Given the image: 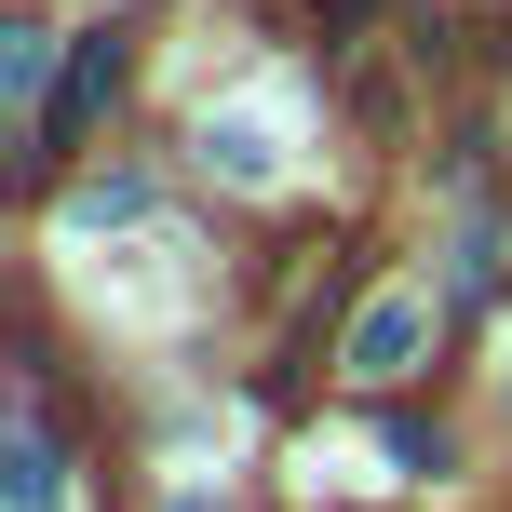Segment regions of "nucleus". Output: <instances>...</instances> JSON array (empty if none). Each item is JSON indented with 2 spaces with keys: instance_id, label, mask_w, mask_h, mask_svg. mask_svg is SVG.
Instances as JSON below:
<instances>
[{
  "instance_id": "nucleus-1",
  "label": "nucleus",
  "mask_w": 512,
  "mask_h": 512,
  "mask_svg": "<svg viewBox=\"0 0 512 512\" xmlns=\"http://www.w3.org/2000/svg\"><path fill=\"white\" fill-rule=\"evenodd\" d=\"M108 95H122V27H95V41L68 54V81H54V108L27 122V162H68V149H81V122H95Z\"/></svg>"
},
{
  "instance_id": "nucleus-2",
  "label": "nucleus",
  "mask_w": 512,
  "mask_h": 512,
  "mask_svg": "<svg viewBox=\"0 0 512 512\" xmlns=\"http://www.w3.org/2000/svg\"><path fill=\"white\" fill-rule=\"evenodd\" d=\"M418 351H432V297L405 283V297H378V310L351 324V351H337V364H351L364 391H391V378H418Z\"/></svg>"
},
{
  "instance_id": "nucleus-4",
  "label": "nucleus",
  "mask_w": 512,
  "mask_h": 512,
  "mask_svg": "<svg viewBox=\"0 0 512 512\" xmlns=\"http://www.w3.org/2000/svg\"><path fill=\"white\" fill-rule=\"evenodd\" d=\"M41 68H54V41H41V27H0V95H14L27 122L54 108V95H41Z\"/></svg>"
},
{
  "instance_id": "nucleus-6",
  "label": "nucleus",
  "mask_w": 512,
  "mask_h": 512,
  "mask_svg": "<svg viewBox=\"0 0 512 512\" xmlns=\"http://www.w3.org/2000/svg\"><path fill=\"white\" fill-rule=\"evenodd\" d=\"M176 512H216V499H176Z\"/></svg>"
},
{
  "instance_id": "nucleus-5",
  "label": "nucleus",
  "mask_w": 512,
  "mask_h": 512,
  "mask_svg": "<svg viewBox=\"0 0 512 512\" xmlns=\"http://www.w3.org/2000/svg\"><path fill=\"white\" fill-rule=\"evenodd\" d=\"M203 162H216V176H270V135H256V122H203Z\"/></svg>"
},
{
  "instance_id": "nucleus-3",
  "label": "nucleus",
  "mask_w": 512,
  "mask_h": 512,
  "mask_svg": "<svg viewBox=\"0 0 512 512\" xmlns=\"http://www.w3.org/2000/svg\"><path fill=\"white\" fill-rule=\"evenodd\" d=\"M0 499H14V512H54V499H68V472H54V432H41V418L0 445Z\"/></svg>"
}]
</instances>
